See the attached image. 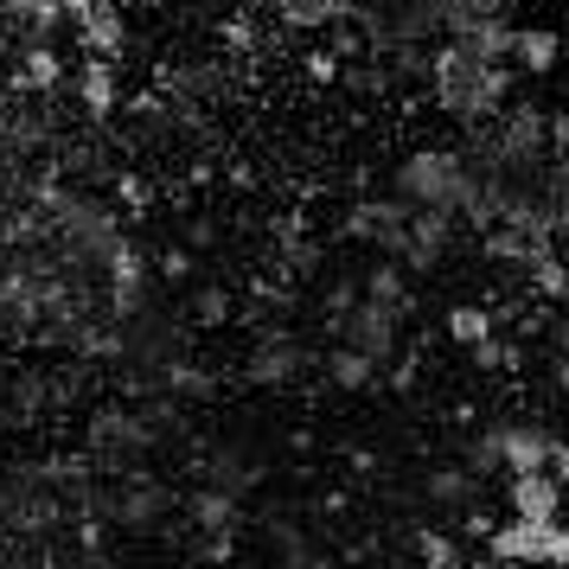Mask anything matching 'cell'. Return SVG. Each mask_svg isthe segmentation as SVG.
<instances>
[{
    "instance_id": "4",
    "label": "cell",
    "mask_w": 569,
    "mask_h": 569,
    "mask_svg": "<svg viewBox=\"0 0 569 569\" xmlns=\"http://www.w3.org/2000/svg\"><path fill=\"white\" fill-rule=\"evenodd\" d=\"M78 103L90 122H109L122 109V78H116V58H90L83 52V71H78Z\"/></svg>"
},
{
    "instance_id": "2",
    "label": "cell",
    "mask_w": 569,
    "mask_h": 569,
    "mask_svg": "<svg viewBox=\"0 0 569 569\" xmlns=\"http://www.w3.org/2000/svg\"><path fill=\"white\" fill-rule=\"evenodd\" d=\"M506 499H512V518H563V480L550 467H525L506 480Z\"/></svg>"
},
{
    "instance_id": "3",
    "label": "cell",
    "mask_w": 569,
    "mask_h": 569,
    "mask_svg": "<svg viewBox=\"0 0 569 569\" xmlns=\"http://www.w3.org/2000/svg\"><path fill=\"white\" fill-rule=\"evenodd\" d=\"M71 27H78V39H83V52L90 58H116V64H122L129 27H122V7H116V0H90Z\"/></svg>"
},
{
    "instance_id": "14",
    "label": "cell",
    "mask_w": 569,
    "mask_h": 569,
    "mask_svg": "<svg viewBox=\"0 0 569 569\" xmlns=\"http://www.w3.org/2000/svg\"><path fill=\"white\" fill-rule=\"evenodd\" d=\"M416 550H422L429 563H455V557H461V550H455L448 538H436V531H422V538H416Z\"/></svg>"
},
{
    "instance_id": "7",
    "label": "cell",
    "mask_w": 569,
    "mask_h": 569,
    "mask_svg": "<svg viewBox=\"0 0 569 569\" xmlns=\"http://www.w3.org/2000/svg\"><path fill=\"white\" fill-rule=\"evenodd\" d=\"M276 20L295 32H327V27H346L359 13V0H269Z\"/></svg>"
},
{
    "instance_id": "11",
    "label": "cell",
    "mask_w": 569,
    "mask_h": 569,
    "mask_svg": "<svg viewBox=\"0 0 569 569\" xmlns=\"http://www.w3.org/2000/svg\"><path fill=\"white\" fill-rule=\"evenodd\" d=\"M487 333H492V313L487 308H448V339H455V346H467V352H473Z\"/></svg>"
},
{
    "instance_id": "13",
    "label": "cell",
    "mask_w": 569,
    "mask_h": 569,
    "mask_svg": "<svg viewBox=\"0 0 569 569\" xmlns=\"http://www.w3.org/2000/svg\"><path fill=\"white\" fill-rule=\"evenodd\" d=\"M288 371H295V346H269V352L257 359V378H262V385H276V378H288Z\"/></svg>"
},
{
    "instance_id": "12",
    "label": "cell",
    "mask_w": 569,
    "mask_h": 569,
    "mask_svg": "<svg viewBox=\"0 0 569 569\" xmlns=\"http://www.w3.org/2000/svg\"><path fill=\"white\" fill-rule=\"evenodd\" d=\"M378 359H365L359 346H346V352H333V385H346V390H359V385H371L378 371H371Z\"/></svg>"
},
{
    "instance_id": "15",
    "label": "cell",
    "mask_w": 569,
    "mask_h": 569,
    "mask_svg": "<svg viewBox=\"0 0 569 569\" xmlns=\"http://www.w3.org/2000/svg\"><path fill=\"white\" fill-rule=\"evenodd\" d=\"M308 78H313V83H333V78H339V52H313V58H308Z\"/></svg>"
},
{
    "instance_id": "8",
    "label": "cell",
    "mask_w": 569,
    "mask_h": 569,
    "mask_svg": "<svg viewBox=\"0 0 569 569\" xmlns=\"http://www.w3.org/2000/svg\"><path fill=\"white\" fill-rule=\"evenodd\" d=\"M13 83H20V90H32V97H52L58 83H64V64H58V52L46 46V39H32L27 52H20V64H13Z\"/></svg>"
},
{
    "instance_id": "1",
    "label": "cell",
    "mask_w": 569,
    "mask_h": 569,
    "mask_svg": "<svg viewBox=\"0 0 569 569\" xmlns=\"http://www.w3.org/2000/svg\"><path fill=\"white\" fill-rule=\"evenodd\" d=\"M429 90H436V109H448L467 129H487L492 116L512 97V64L506 58H487L461 46V39H441L429 52Z\"/></svg>"
},
{
    "instance_id": "6",
    "label": "cell",
    "mask_w": 569,
    "mask_h": 569,
    "mask_svg": "<svg viewBox=\"0 0 569 569\" xmlns=\"http://www.w3.org/2000/svg\"><path fill=\"white\" fill-rule=\"evenodd\" d=\"M346 339L359 346L365 359H385L390 346H397V308L390 301H359L352 320H346Z\"/></svg>"
},
{
    "instance_id": "5",
    "label": "cell",
    "mask_w": 569,
    "mask_h": 569,
    "mask_svg": "<svg viewBox=\"0 0 569 569\" xmlns=\"http://www.w3.org/2000/svg\"><path fill=\"white\" fill-rule=\"evenodd\" d=\"M557 58H563V32L557 27H512V52H506L512 71H525V78H550Z\"/></svg>"
},
{
    "instance_id": "9",
    "label": "cell",
    "mask_w": 569,
    "mask_h": 569,
    "mask_svg": "<svg viewBox=\"0 0 569 569\" xmlns=\"http://www.w3.org/2000/svg\"><path fill=\"white\" fill-rule=\"evenodd\" d=\"M167 506H173V492H167V487H154V480H134L122 499H109V518H122V525H154Z\"/></svg>"
},
{
    "instance_id": "16",
    "label": "cell",
    "mask_w": 569,
    "mask_h": 569,
    "mask_svg": "<svg viewBox=\"0 0 569 569\" xmlns=\"http://www.w3.org/2000/svg\"><path fill=\"white\" fill-rule=\"evenodd\" d=\"M550 473H557V480H563V487H569V448H563V441L550 448Z\"/></svg>"
},
{
    "instance_id": "10",
    "label": "cell",
    "mask_w": 569,
    "mask_h": 569,
    "mask_svg": "<svg viewBox=\"0 0 569 569\" xmlns=\"http://www.w3.org/2000/svg\"><path fill=\"white\" fill-rule=\"evenodd\" d=\"M0 20H13L27 32H52L64 27V0H0Z\"/></svg>"
}]
</instances>
